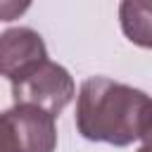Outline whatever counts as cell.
Listing matches in <instances>:
<instances>
[{
	"label": "cell",
	"instance_id": "obj_1",
	"mask_svg": "<svg viewBox=\"0 0 152 152\" xmlns=\"http://www.w3.org/2000/svg\"><path fill=\"white\" fill-rule=\"evenodd\" d=\"M76 131L90 142L126 147L152 128V97L107 76L86 78L76 95Z\"/></svg>",
	"mask_w": 152,
	"mask_h": 152
},
{
	"label": "cell",
	"instance_id": "obj_2",
	"mask_svg": "<svg viewBox=\"0 0 152 152\" xmlns=\"http://www.w3.org/2000/svg\"><path fill=\"white\" fill-rule=\"evenodd\" d=\"M10 88L14 104H36L50 112L52 116H59L64 107L76 97L71 74L52 59H45L24 71L19 78L10 83Z\"/></svg>",
	"mask_w": 152,
	"mask_h": 152
},
{
	"label": "cell",
	"instance_id": "obj_3",
	"mask_svg": "<svg viewBox=\"0 0 152 152\" xmlns=\"http://www.w3.org/2000/svg\"><path fill=\"white\" fill-rule=\"evenodd\" d=\"M36 104H14L0 116V152H55L57 126Z\"/></svg>",
	"mask_w": 152,
	"mask_h": 152
},
{
	"label": "cell",
	"instance_id": "obj_4",
	"mask_svg": "<svg viewBox=\"0 0 152 152\" xmlns=\"http://www.w3.org/2000/svg\"><path fill=\"white\" fill-rule=\"evenodd\" d=\"M45 59H48V48L38 31H33L28 26H17V28L2 31V36H0V71L10 83Z\"/></svg>",
	"mask_w": 152,
	"mask_h": 152
},
{
	"label": "cell",
	"instance_id": "obj_5",
	"mask_svg": "<svg viewBox=\"0 0 152 152\" xmlns=\"http://www.w3.org/2000/svg\"><path fill=\"white\" fill-rule=\"evenodd\" d=\"M124 36L145 50H152V0H124L119 5Z\"/></svg>",
	"mask_w": 152,
	"mask_h": 152
},
{
	"label": "cell",
	"instance_id": "obj_6",
	"mask_svg": "<svg viewBox=\"0 0 152 152\" xmlns=\"http://www.w3.org/2000/svg\"><path fill=\"white\" fill-rule=\"evenodd\" d=\"M135 152H152V140H150V142H142V145H140Z\"/></svg>",
	"mask_w": 152,
	"mask_h": 152
},
{
	"label": "cell",
	"instance_id": "obj_7",
	"mask_svg": "<svg viewBox=\"0 0 152 152\" xmlns=\"http://www.w3.org/2000/svg\"><path fill=\"white\" fill-rule=\"evenodd\" d=\"M150 140H152V128H150V133H147V135L142 138V142H150Z\"/></svg>",
	"mask_w": 152,
	"mask_h": 152
}]
</instances>
